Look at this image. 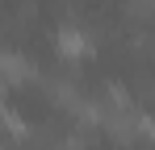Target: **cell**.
I'll return each instance as SVG.
<instances>
[{"instance_id": "2", "label": "cell", "mask_w": 155, "mask_h": 150, "mask_svg": "<svg viewBox=\"0 0 155 150\" xmlns=\"http://www.w3.org/2000/svg\"><path fill=\"white\" fill-rule=\"evenodd\" d=\"M0 67H4V79H8V83L34 79V63H29L25 54H17V50H4V54H0Z\"/></svg>"}, {"instance_id": "1", "label": "cell", "mask_w": 155, "mask_h": 150, "mask_svg": "<svg viewBox=\"0 0 155 150\" xmlns=\"http://www.w3.org/2000/svg\"><path fill=\"white\" fill-rule=\"evenodd\" d=\"M54 46H59V54H67V58H84V54L92 50V38H88L80 25H59Z\"/></svg>"}]
</instances>
